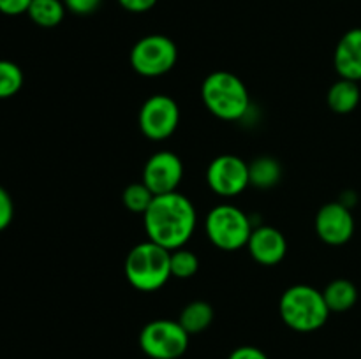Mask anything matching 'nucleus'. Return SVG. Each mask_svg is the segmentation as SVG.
<instances>
[{"label":"nucleus","instance_id":"20e7f679","mask_svg":"<svg viewBox=\"0 0 361 359\" xmlns=\"http://www.w3.org/2000/svg\"><path fill=\"white\" fill-rule=\"evenodd\" d=\"M171 250L157 243L141 241L129 250L123 264L126 278L141 292H155L171 278Z\"/></svg>","mask_w":361,"mask_h":359},{"label":"nucleus","instance_id":"f257e3e1","mask_svg":"<svg viewBox=\"0 0 361 359\" xmlns=\"http://www.w3.org/2000/svg\"><path fill=\"white\" fill-rule=\"evenodd\" d=\"M197 213L192 201L176 192L155 196L143 215L148 239L168 250L185 246L196 229Z\"/></svg>","mask_w":361,"mask_h":359},{"label":"nucleus","instance_id":"a211bd4d","mask_svg":"<svg viewBox=\"0 0 361 359\" xmlns=\"http://www.w3.org/2000/svg\"><path fill=\"white\" fill-rule=\"evenodd\" d=\"M27 14L37 27L53 28L62 23L66 6L62 0H32Z\"/></svg>","mask_w":361,"mask_h":359},{"label":"nucleus","instance_id":"b1692460","mask_svg":"<svg viewBox=\"0 0 361 359\" xmlns=\"http://www.w3.org/2000/svg\"><path fill=\"white\" fill-rule=\"evenodd\" d=\"M32 0H0V13L7 16H18L27 13Z\"/></svg>","mask_w":361,"mask_h":359},{"label":"nucleus","instance_id":"0eeeda50","mask_svg":"<svg viewBox=\"0 0 361 359\" xmlns=\"http://www.w3.org/2000/svg\"><path fill=\"white\" fill-rule=\"evenodd\" d=\"M189 336L178 320L157 319L141 329L140 348L150 359H178L189 348Z\"/></svg>","mask_w":361,"mask_h":359},{"label":"nucleus","instance_id":"1a4fd4ad","mask_svg":"<svg viewBox=\"0 0 361 359\" xmlns=\"http://www.w3.org/2000/svg\"><path fill=\"white\" fill-rule=\"evenodd\" d=\"M207 183L219 197L240 196L250 185L249 164L238 155H219L208 165Z\"/></svg>","mask_w":361,"mask_h":359},{"label":"nucleus","instance_id":"ddd939ff","mask_svg":"<svg viewBox=\"0 0 361 359\" xmlns=\"http://www.w3.org/2000/svg\"><path fill=\"white\" fill-rule=\"evenodd\" d=\"M334 65L344 80L361 81V28H351L342 35L335 48Z\"/></svg>","mask_w":361,"mask_h":359},{"label":"nucleus","instance_id":"9d476101","mask_svg":"<svg viewBox=\"0 0 361 359\" xmlns=\"http://www.w3.org/2000/svg\"><path fill=\"white\" fill-rule=\"evenodd\" d=\"M314 227H316L317 238L326 245H345L355 234V217L351 213V208L344 206L341 201L326 203L317 211Z\"/></svg>","mask_w":361,"mask_h":359},{"label":"nucleus","instance_id":"a878e982","mask_svg":"<svg viewBox=\"0 0 361 359\" xmlns=\"http://www.w3.org/2000/svg\"><path fill=\"white\" fill-rule=\"evenodd\" d=\"M118 4L129 13H147L157 4V0H118Z\"/></svg>","mask_w":361,"mask_h":359},{"label":"nucleus","instance_id":"4be33fe9","mask_svg":"<svg viewBox=\"0 0 361 359\" xmlns=\"http://www.w3.org/2000/svg\"><path fill=\"white\" fill-rule=\"evenodd\" d=\"M14 217V203L11 194L0 185V231L7 229Z\"/></svg>","mask_w":361,"mask_h":359},{"label":"nucleus","instance_id":"4468645a","mask_svg":"<svg viewBox=\"0 0 361 359\" xmlns=\"http://www.w3.org/2000/svg\"><path fill=\"white\" fill-rule=\"evenodd\" d=\"M361 101V90L356 81L341 77L330 87L326 95L328 108L337 115H349L358 108Z\"/></svg>","mask_w":361,"mask_h":359},{"label":"nucleus","instance_id":"423d86ee","mask_svg":"<svg viewBox=\"0 0 361 359\" xmlns=\"http://www.w3.org/2000/svg\"><path fill=\"white\" fill-rule=\"evenodd\" d=\"M176 60L178 48L168 35H145L130 49V67L145 77L164 76L176 65Z\"/></svg>","mask_w":361,"mask_h":359},{"label":"nucleus","instance_id":"412c9836","mask_svg":"<svg viewBox=\"0 0 361 359\" xmlns=\"http://www.w3.org/2000/svg\"><path fill=\"white\" fill-rule=\"evenodd\" d=\"M169 264H171V277L182 278V280L194 277L197 273V270H200V259H197V256L194 252H190V250H187L185 246L171 250Z\"/></svg>","mask_w":361,"mask_h":359},{"label":"nucleus","instance_id":"f8f14e48","mask_svg":"<svg viewBox=\"0 0 361 359\" xmlns=\"http://www.w3.org/2000/svg\"><path fill=\"white\" fill-rule=\"evenodd\" d=\"M247 250L250 257L261 266H277L288 253V241L277 227L259 225L252 229Z\"/></svg>","mask_w":361,"mask_h":359},{"label":"nucleus","instance_id":"aec40b11","mask_svg":"<svg viewBox=\"0 0 361 359\" xmlns=\"http://www.w3.org/2000/svg\"><path fill=\"white\" fill-rule=\"evenodd\" d=\"M23 87V70L11 60H0V99L14 97Z\"/></svg>","mask_w":361,"mask_h":359},{"label":"nucleus","instance_id":"f03ea898","mask_svg":"<svg viewBox=\"0 0 361 359\" xmlns=\"http://www.w3.org/2000/svg\"><path fill=\"white\" fill-rule=\"evenodd\" d=\"M201 99L208 111L224 122H238L250 111V95L236 74L215 70L201 84Z\"/></svg>","mask_w":361,"mask_h":359},{"label":"nucleus","instance_id":"9b49d317","mask_svg":"<svg viewBox=\"0 0 361 359\" xmlns=\"http://www.w3.org/2000/svg\"><path fill=\"white\" fill-rule=\"evenodd\" d=\"M183 180V162L173 151H157L147 160L143 168V183L155 194L176 192Z\"/></svg>","mask_w":361,"mask_h":359},{"label":"nucleus","instance_id":"dca6fc26","mask_svg":"<svg viewBox=\"0 0 361 359\" xmlns=\"http://www.w3.org/2000/svg\"><path fill=\"white\" fill-rule=\"evenodd\" d=\"M178 322L189 334L203 333L214 322V308H212L210 303L203 301V299L190 301L180 312Z\"/></svg>","mask_w":361,"mask_h":359},{"label":"nucleus","instance_id":"39448f33","mask_svg":"<svg viewBox=\"0 0 361 359\" xmlns=\"http://www.w3.org/2000/svg\"><path fill=\"white\" fill-rule=\"evenodd\" d=\"M252 220L235 204H217L204 218V232L217 248L235 252L249 243Z\"/></svg>","mask_w":361,"mask_h":359},{"label":"nucleus","instance_id":"2eb2a0df","mask_svg":"<svg viewBox=\"0 0 361 359\" xmlns=\"http://www.w3.org/2000/svg\"><path fill=\"white\" fill-rule=\"evenodd\" d=\"M324 301H326L330 312H348L358 301V289L353 282L345 278H335L324 287Z\"/></svg>","mask_w":361,"mask_h":359},{"label":"nucleus","instance_id":"393cba45","mask_svg":"<svg viewBox=\"0 0 361 359\" xmlns=\"http://www.w3.org/2000/svg\"><path fill=\"white\" fill-rule=\"evenodd\" d=\"M228 359H268V355L261 348L252 347V345H242V347L235 348Z\"/></svg>","mask_w":361,"mask_h":359},{"label":"nucleus","instance_id":"6ab92c4d","mask_svg":"<svg viewBox=\"0 0 361 359\" xmlns=\"http://www.w3.org/2000/svg\"><path fill=\"white\" fill-rule=\"evenodd\" d=\"M155 194L145 185L143 182H136V183H130L123 189L122 192V203L123 206L127 208L129 211L137 215H145V211L148 210V206L152 204L154 201Z\"/></svg>","mask_w":361,"mask_h":359},{"label":"nucleus","instance_id":"5701e85b","mask_svg":"<svg viewBox=\"0 0 361 359\" xmlns=\"http://www.w3.org/2000/svg\"><path fill=\"white\" fill-rule=\"evenodd\" d=\"M62 2L71 13L85 16V14H92L94 11H97L102 0H62Z\"/></svg>","mask_w":361,"mask_h":359},{"label":"nucleus","instance_id":"f3484780","mask_svg":"<svg viewBox=\"0 0 361 359\" xmlns=\"http://www.w3.org/2000/svg\"><path fill=\"white\" fill-rule=\"evenodd\" d=\"M282 178V165L277 158L263 157L254 158L249 164V182L256 189L267 190L277 185Z\"/></svg>","mask_w":361,"mask_h":359},{"label":"nucleus","instance_id":"7ed1b4c3","mask_svg":"<svg viewBox=\"0 0 361 359\" xmlns=\"http://www.w3.org/2000/svg\"><path fill=\"white\" fill-rule=\"evenodd\" d=\"M279 313L288 327L298 333L321 329L330 317L323 291L307 284H296L286 289L279 301Z\"/></svg>","mask_w":361,"mask_h":359},{"label":"nucleus","instance_id":"6e6552de","mask_svg":"<svg viewBox=\"0 0 361 359\" xmlns=\"http://www.w3.org/2000/svg\"><path fill=\"white\" fill-rule=\"evenodd\" d=\"M143 136L150 141H166L175 134L180 123V108L169 95L155 94L143 102L137 115Z\"/></svg>","mask_w":361,"mask_h":359}]
</instances>
